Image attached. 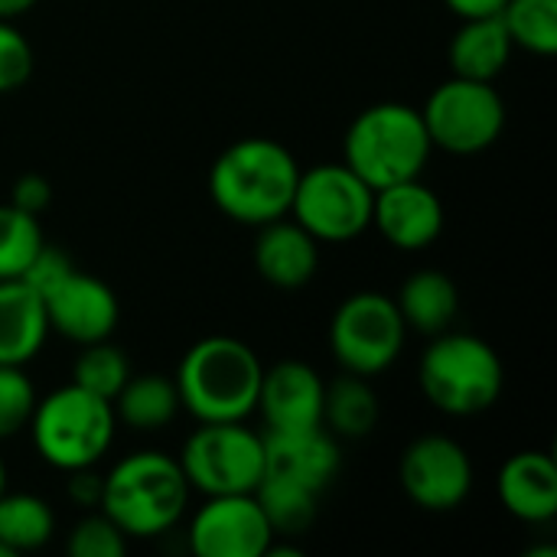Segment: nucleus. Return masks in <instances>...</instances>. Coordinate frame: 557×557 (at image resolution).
<instances>
[{
  "mask_svg": "<svg viewBox=\"0 0 557 557\" xmlns=\"http://www.w3.org/2000/svg\"><path fill=\"white\" fill-rule=\"evenodd\" d=\"M300 180L297 157L271 137H245L225 147L209 170V196L238 225H268L290 215Z\"/></svg>",
  "mask_w": 557,
  "mask_h": 557,
  "instance_id": "1",
  "label": "nucleus"
},
{
  "mask_svg": "<svg viewBox=\"0 0 557 557\" xmlns=\"http://www.w3.org/2000/svg\"><path fill=\"white\" fill-rule=\"evenodd\" d=\"M264 366L258 352L235 336H206L186 349L173 375L180 408L199 424L248 421L258 408Z\"/></svg>",
  "mask_w": 557,
  "mask_h": 557,
  "instance_id": "2",
  "label": "nucleus"
},
{
  "mask_svg": "<svg viewBox=\"0 0 557 557\" xmlns=\"http://www.w3.org/2000/svg\"><path fill=\"white\" fill-rule=\"evenodd\" d=\"M189 493V480L176 457L137 450L104 473L98 509L127 539H160L186 516Z\"/></svg>",
  "mask_w": 557,
  "mask_h": 557,
  "instance_id": "3",
  "label": "nucleus"
},
{
  "mask_svg": "<svg viewBox=\"0 0 557 557\" xmlns=\"http://www.w3.org/2000/svg\"><path fill=\"white\" fill-rule=\"evenodd\" d=\"M434 144L418 108L379 101L356 114L343 137V163L372 189L414 180L424 173Z\"/></svg>",
  "mask_w": 557,
  "mask_h": 557,
  "instance_id": "4",
  "label": "nucleus"
},
{
  "mask_svg": "<svg viewBox=\"0 0 557 557\" xmlns=\"http://www.w3.org/2000/svg\"><path fill=\"white\" fill-rule=\"evenodd\" d=\"M424 398L454 418H473L490 411L503 388L506 369L499 352L473 333H437L418 366Z\"/></svg>",
  "mask_w": 557,
  "mask_h": 557,
  "instance_id": "5",
  "label": "nucleus"
},
{
  "mask_svg": "<svg viewBox=\"0 0 557 557\" xmlns=\"http://www.w3.org/2000/svg\"><path fill=\"white\" fill-rule=\"evenodd\" d=\"M114 408L111 401L69 382L46 398H36L29 434L36 454L59 473L95 467L114 444Z\"/></svg>",
  "mask_w": 557,
  "mask_h": 557,
  "instance_id": "6",
  "label": "nucleus"
},
{
  "mask_svg": "<svg viewBox=\"0 0 557 557\" xmlns=\"http://www.w3.org/2000/svg\"><path fill=\"white\" fill-rule=\"evenodd\" d=\"M176 460L189 480V490L202 496L255 493L264 476V434H255L245 421L199 424L186 437Z\"/></svg>",
  "mask_w": 557,
  "mask_h": 557,
  "instance_id": "7",
  "label": "nucleus"
},
{
  "mask_svg": "<svg viewBox=\"0 0 557 557\" xmlns=\"http://www.w3.org/2000/svg\"><path fill=\"white\" fill-rule=\"evenodd\" d=\"M372 199L375 189L346 163H320L300 170L290 219L320 245H339L359 238L372 225Z\"/></svg>",
  "mask_w": 557,
  "mask_h": 557,
  "instance_id": "8",
  "label": "nucleus"
},
{
  "mask_svg": "<svg viewBox=\"0 0 557 557\" xmlns=\"http://www.w3.org/2000/svg\"><path fill=\"white\" fill-rule=\"evenodd\" d=\"M408 339V326L395 297L379 290H359L346 297L330 323V349L343 372L375 379L395 366Z\"/></svg>",
  "mask_w": 557,
  "mask_h": 557,
  "instance_id": "9",
  "label": "nucleus"
},
{
  "mask_svg": "<svg viewBox=\"0 0 557 557\" xmlns=\"http://www.w3.org/2000/svg\"><path fill=\"white\" fill-rule=\"evenodd\" d=\"M421 117L434 147L457 157H473L499 140L506 127V101L493 82L450 75L431 91Z\"/></svg>",
  "mask_w": 557,
  "mask_h": 557,
  "instance_id": "10",
  "label": "nucleus"
},
{
  "mask_svg": "<svg viewBox=\"0 0 557 557\" xmlns=\"http://www.w3.org/2000/svg\"><path fill=\"white\" fill-rule=\"evenodd\" d=\"M398 480L405 496L424 512H454L473 490V463L463 444L444 434H424L401 454Z\"/></svg>",
  "mask_w": 557,
  "mask_h": 557,
  "instance_id": "11",
  "label": "nucleus"
},
{
  "mask_svg": "<svg viewBox=\"0 0 557 557\" xmlns=\"http://www.w3.org/2000/svg\"><path fill=\"white\" fill-rule=\"evenodd\" d=\"M274 539L255 493L206 496L189 522V548L196 557H264Z\"/></svg>",
  "mask_w": 557,
  "mask_h": 557,
  "instance_id": "12",
  "label": "nucleus"
},
{
  "mask_svg": "<svg viewBox=\"0 0 557 557\" xmlns=\"http://www.w3.org/2000/svg\"><path fill=\"white\" fill-rule=\"evenodd\" d=\"M39 297L46 307L49 333H59L75 346L111 339V333L117 330L121 304L114 290L95 274H82L78 268H69Z\"/></svg>",
  "mask_w": 557,
  "mask_h": 557,
  "instance_id": "13",
  "label": "nucleus"
},
{
  "mask_svg": "<svg viewBox=\"0 0 557 557\" xmlns=\"http://www.w3.org/2000/svg\"><path fill=\"white\" fill-rule=\"evenodd\" d=\"M372 225L392 248L424 251L444 232V202L431 186L421 183V176L401 180L375 189Z\"/></svg>",
  "mask_w": 557,
  "mask_h": 557,
  "instance_id": "14",
  "label": "nucleus"
},
{
  "mask_svg": "<svg viewBox=\"0 0 557 557\" xmlns=\"http://www.w3.org/2000/svg\"><path fill=\"white\" fill-rule=\"evenodd\" d=\"M323 392L326 382L320 372L300 359H284L261 375L258 414L268 431H307L323 424Z\"/></svg>",
  "mask_w": 557,
  "mask_h": 557,
  "instance_id": "15",
  "label": "nucleus"
},
{
  "mask_svg": "<svg viewBox=\"0 0 557 557\" xmlns=\"http://www.w3.org/2000/svg\"><path fill=\"white\" fill-rule=\"evenodd\" d=\"M343 467L336 437L320 424L307 431H268L264 434V473H281L317 493H323Z\"/></svg>",
  "mask_w": 557,
  "mask_h": 557,
  "instance_id": "16",
  "label": "nucleus"
},
{
  "mask_svg": "<svg viewBox=\"0 0 557 557\" xmlns=\"http://www.w3.org/2000/svg\"><path fill=\"white\" fill-rule=\"evenodd\" d=\"M496 496L525 525H548L557 516V463L545 450L512 454L496 476Z\"/></svg>",
  "mask_w": 557,
  "mask_h": 557,
  "instance_id": "17",
  "label": "nucleus"
},
{
  "mask_svg": "<svg viewBox=\"0 0 557 557\" xmlns=\"http://www.w3.org/2000/svg\"><path fill=\"white\" fill-rule=\"evenodd\" d=\"M258 228L255 271L261 274V281L281 290L307 287L320 271V242L287 215Z\"/></svg>",
  "mask_w": 557,
  "mask_h": 557,
  "instance_id": "18",
  "label": "nucleus"
},
{
  "mask_svg": "<svg viewBox=\"0 0 557 557\" xmlns=\"http://www.w3.org/2000/svg\"><path fill=\"white\" fill-rule=\"evenodd\" d=\"M49 336L42 297L23 277L0 281V366H26Z\"/></svg>",
  "mask_w": 557,
  "mask_h": 557,
  "instance_id": "19",
  "label": "nucleus"
},
{
  "mask_svg": "<svg viewBox=\"0 0 557 557\" xmlns=\"http://www.w3.org/2000/svg\"><path fill=\"white\" fill-rule=\"evenodd\" d=\"M512 49L516 46L506 33L503 16L463 20L447 49L450 72L460 78H473V82H496L506 72Z\"/></svg>",
  "mask_w": 557,
  "mask_h": 557,
  "instance_id": "20",
  "label": "nucleus"
},
{
  "mask_svg": "<svg viewBox=\"0 0 557 557\" xmlns=\"http://www.w3.org/2000/svg\"><path fill=\"white\" fill-rule=\"evenodd\" d=\"M395 304H398V313H401L408 330L424 333V336H437V333L450 330V323L457 320L460 290H457L454 277L428 268V271H414L401 284Z\"/></svg>",
  "mask_w": 557,
  "mask_h": 557,
  "instance_id": "21",
  "label": "nucleus"
},
{
  "mask_svg": "<svg viewBox=\"0 0 557 557\" xmlns=\"http://www.w3.org/2000/svg\"><path fill=\"white\" fill-rule=\"evenodd\" d=\"M111 408H114V418L131 431H160L183 411L176 382L157 372H147V375L131 372L124 388L114 395Z\"/></svg>",
  "mask_w": 557,
  "mask_h": 557,
  "instance_id": "22",
  "label": "nucleus"
},
{
  "mask_svg": "<svg viewBox=\"0 0 557 557\" xmlns=\"http://www.w3.org/2000/svg\"><path fill=\"white\" fill-rule=\"evenodd\" d=\"M379 418H382V408H379V395L369 385V379L346 372L326 385V392H323V428L333 437L362 441L379 428Z\"/></svg>",
  "mask_w": 557,
  "mask_h": 557,
  "instance_id": "23",
  "label": "nucleus"
},
{
  "mask_svg": "<svg viewBox=\"0 0 557 557\" xmlns=\"http://www.w3.org/2000/svg\"><path fill=\"white\" fill-rule=\"evenodd\" d=\"M255 499H258L268 525L274 529V539L277 535H284V539L307 535L320 516V493L297 480H287L281 473H264L255 486Z\"/></svg>",
  "mask_w": 557,
  "mask_h": 557,
  "instance_id": "24",
  "label": "nucleus"
},
{
  "mask_svg": "<svg viewBox=\"0 0 557 557\" xmlns=\"http://www.w3.org/2000/svg\"><path fill=\"white\" fill-rule=\"evenodd\" d=\"M55 532V516L46 499L33 493H7L0 496V545L7 555H26L49 545Z\"/></svg>",
  "mask_w": 557,
  "mask_h": 557,
  "instance_id": "25",
  "label": "nucleus"
},
{
  "mask_svg": "<svg viewBox=\"0 0 557 557\" xmlns=\"http://www.w3.org/2000/svg\"><path fill=\"white\" fill-rule=\"evenodd\" d=\"M499 16L516 49L532 55L557 52V0H506Z\"/></svg>",
  "mask_w": 557,
  "mask_h": 557,
  "instance_id": "26",
  "label": "nucleus"
},
{
  "mask_svg": "<svg viewBox=\"0 0 557 557\" xmlns=\"http://www.w3.org/2000/svg\"><path fill=\"white\" fill-rule=\"evenodd\" d=\"M42 245L46 238H42L39 215H29L3 202L0 206V281L23 277Z\"/></svg>",
  "mask_w": 557,
  "mask_h": 557,
  "instance_id": "27",
  "label": "nucleus"
},
{
  "mask_svg": "<svg viewBox=\"0 0 557 557\" xmlns=\"http://www.w3.org/2000/svg\"><path fill=\"white\" fill-rule=\"evenodd\" d=\"M127 379H131V362L111 339L82 346L72 369V382L104 401H114V395L124 388Z\"/></svg>",
  "mask_w": 557,
  "mask_h": 557,
  "instance_id": "28",
  "label": "nucleus"
},
{
  "mask_svg": "<svg viewBox=\"0 0 557 557\" xmlns=\"http://www.w3.org/2000/svg\"><path fill=\"white\" fill-rule=\"evenodd\" d=\"M36 408V388L23 366H0V441L29 428Z\"/></svg>",
  "mask_w": 557,
  "mask_h": 557,
  "instance_id": "29",
  "label": "nucleus"
},
{
  "mask_svg": "<svg viewBox=\"0 0 557 557\" xmlns=\"http://www.w3.org/2000/svg\"><path fill=\"white\" fill-rule=\"evenodd\" d=\"M65 548L72 557H124L127 555V535L101 509H95L82 522H75Z\"/></svg>",
  "mask_w": 557,
  "mask_h": 557,
  "instance_id": "30",
  "label": "nucleus"
},
{
  "mask_svg": "<svg viewBox=\"0 0 557 557\" xmlns=\"http://www.w3.org/2000/svg\"><path fill=\"white\" fill-rule=\"evenodd\" d=\"M33 69H36V55L29 39L13 26V20H0V95L23 88Z\"/></svg>",
  "mask_w": 557,
  "mask_h": 557,
  "instance_id": "31",
  "label": "nucleus"
},
{
  "mask_svg": "<svg viewBox=\"0 0 557 557\" xmlns=\"http://www.w3.org/2000/svg\"><path fill=\"white\" fill-rule=\"evenodd\" d=\"M49 202H52V186L39 173H23L10 189V206L23 209L29 215H42Z\"/></svg>",
  "mask_w": 557,
  "mask_h": 557,
  "instance_id": "32",
  "label": "nucleus"
},
{
  "mask_svg": "<svg viewBox=\"0 0 557 557\" xmlns=\"http://www.w3.org/2000/svg\"><path fill=\"white\" fill-rule=\"evenodd\" d=\"M101 490H104V476H98L95 467L69 473V499L78 509H98L101 506Z\"/></svg>",
  "mask_w": 557,
  "mask_h": 557,
  "instance_id": "33",
  "label": "nucleus"
},
{
  "mask_svg": "<svg viewBox=\"0 0 557 557\" xmlns=\"http://www.w3.org/2000/svg\"><path fill=\"white\" fill-rule=\"evenodd\" d=\"M447 10H454L460 20H476V16H499L506 0H444Z\"/></svg>",
  "mask_w": 557,
  "mask_h": 557,
  "instance_id": "34",
  "label": "nucleus"
},
{
  "mask_svg": "<svg viewBox=\"0 0 557 557\" xmlns=\"http://www.w3.org/2000/svg\"><path fill=\"white\" fill-rule=\"evenodd\" d=\"M39 0H0V20H16L26 10H33Z\"/></svg>",
  "mask_w": 557,
  "mask_h": 557,
  "instance_id": "35",
  "label": "nucleus"
},
{
  "mask_svg": "<svg viewBox=\"0 0 557 557\" xmlns=\"http://www.w3.org/2000/svg\"><path fill=\"white\" fill-rule=\"evenodd\" d=\"M3 490H7V467H3V460H0V496H3Z\"/></svg>",
  "mask_w": 557,
  "mask_h": 557,
  "instance_id": "36",
  "label": "nucleus"
},
{
  "mask_svg": "<svg viewBox=\"0 0 557 557\" xmlns=\"http://www.w3.org/2000/svg\"><path fill=\"white\" fill-rule=\"evenodd\" d=\"M0 557H10V555H7V548H3V545H0Z\"/></svg>",
  "mask_w": 557,
  "mask_h": 557,
  "instance_id": "37",
  "label": "nucleus"
}]
</instances>
